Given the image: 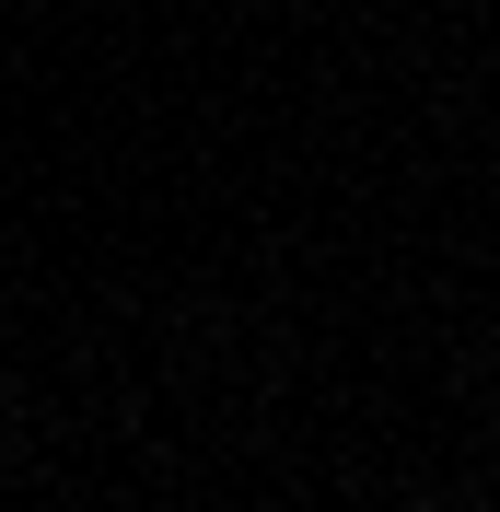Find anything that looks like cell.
<instances>
[{
  "label": "cell",
  "instance_id": "1",
  "mask_svg": "<svg viewBox=\"0 0 500 512\" xmlns=\"http://www.w3.org/2000/svg\"><path fill=\"white\" fill-rule=\"evenodd\" d=\"M419 512H442V501H419Z\"/></svg>",
  "mask_w": 500,
  "mask_h": 512
}]
</instances>
